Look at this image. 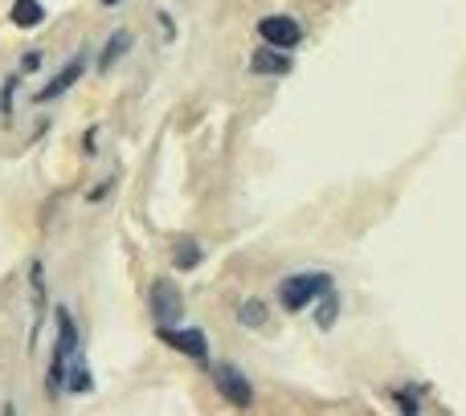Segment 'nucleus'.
I'll list each match as a JSON object with an SVG mask.
<instances>
[{"label": "nucleus", "mask_w": 466, "mask_h": 416, "mask_svg": "<svg viewBox=\"0 0 466 416\" xmlns=\"http://www.w3.org/2000/svg\"><path fill=\"white\" fill-rule=\"evenodd\" d=\"M332 290V274H291V277H283L278 282V302H283L286 310H302V306H311L315 298H323V294Z\"/></svg>", "instance_id": "obj_1"}, {"label": "nucleus", "mask_w": 466, "mask_h": 416, "mask_svg": "<svg viewBox=\"0 0 466 416\" xmlns=\"http://www.w3.org/2000/svg\"><path fill=\"white\" fill-rule=\"evenodd\" d=\"M57 343H54V363H49V392H62L65 367L78 359V326H74L70 310L57 306Z\"/></svg>", "instance_id": "obj_2"}, {"label": "nucleus", "mask_w": 466, "mask_h": 416, "mask_svg": "<svg viewBox=\"0 0 466 416\" xmlns=\"http://www.w3.org/2000/svg\"><path fill=\"white\" fill-rule=\"evenodd\" d=\"M160 339L168 343V347H176L180 355L196 359V363L209 359V339H204L201 326H160Z\"/></svg>", "instance_id": "obj_3"}, {"label": "nucleus", "mask_w": 466, "mask_h": 416, "mask_svg": "<svg viewBox=\"0 0 466 416\" xmlns=\"http://www.w3.org/2000/svg\"><path fill=\"white\" fill-rule=\"evenodd\" d=\"M258 33H262V41L274 49H294L302 41V24L294 21V16H262Z\"/></svg>", "instance_id": "obj_4"}, {"label": "nucleus", "mask_w": 466, "mask_h": 416, "mask_svg": "<svg viewBox=\"0 0 466 416\" xmlns=\"http://www.w3.org/2000/svg\"><path fill=\"white\" fill-rule=\"evenodd\" d=\"M152 314L160 326L180 323V314H184V298H180V290L168 282V277H160V282L152 285Z\"/></svg>", "instance_id": "obj_5"}, {"label": "nucleus", "mask_w": 466, "mask_h": 416, "mask_svg": "<svg viewBox=\"0 0 466 416\" xmlns=\"http://www.w3.org/2000/svg\"><path fill=\"white\" fill-rule=\"evenodd\" d=\"M213 380H217L221 396L233 400L237 408H250V404H253V388H250V380H245V375L237 372L233 363H217V367H213Z\"/></svg>", "instance_id": "obj_6"}, {"label": "nucleus", "mask_w": 466, "mask_h": 416, "mask_svg": "<svg viewBox=\"0 0 466 416\" xmlns=\"http://www.w3.org/2000/svg\"><path fill=\"white\" fill-rule=\"evenodd\" d=\"M250 70L253 73H270V78H283V73L294 70V62H291V53H286V49L266 45V49H258V53L250 57Z\"/></svg>", "instance_id": "obj_7"}, {"label": "nucleus", "mask_w": 466, "mask_h": 416, "mask_svg": "<svg viewBox=\"0 0 466 416\" xmlns=\"http://www.w3.org/2000/svg\"><path fill=\"white\" fill-rule=\"evenodd\" d=\"M82 73H86V57H74V62L70 65H65V70L62 73H57V78L54 82H49V86L45 90H41V94H37V102H54V98H62L65 94V90H70L74 86V82H78L82 78Z\"/></svg>", "instance_id": "obj_8"}, {"label": "nucleus", "mask_w": 466, "mask_h": 416, "mask_svg": "<svg viewBox=\"0 0 466 416\" xmlns=\"http://www.w3.org/2000/svg\"><path fill=\"white\" fill-rule=\"evenodd\" d=\"M8 21H13L16 29H37V24L45 21V8H41V0H16Z\"/></svg>", "instance_id": "obj_9"}, {"label": "nucleus", "mask_w": 466, "mask_h": 416, "mask_svg": "<svg viewBox=\"0 0 466 416\" xmlns=\"http://www.w3.org/2000/svg\"><path fill=\"white\" fill-rule=\"evenodd\" d=\"M131 41H135V37H131L127 29H119V33H114V37L106 41L103 57H98V70H111V65L119 62V57H123V53H127V49H131Z\"/></svg>", "instance_id": "obj_10"}, {"label": "nucleus", "mask_w": 466, "mask_h": 416, "mask_svg": "<svg viewBox=\"0 0 466 416\" xmlns=\"http://www.w3.org/2000/svg\"><path fill=\"white\" fill-rule=\"evenodd\" d=\"M237 318H242V326H262L266 323V302H258V298H245L242 302V310H237Z\"/></svg>", "instance_id": "obj_11"}, {"label": "nucleus", "mask_w": 466, "mask_h": 416, "mask_svg": "<svg viewBox=\"0 0 466 416\" xmlns=\"http://www.w3.org/2000/svg\"><path fill=\"white\" fill-rule=\"evenodd\" d=\"M193 266H201V245L180 241L176 245V269H193Z\"/></svg>", "instance_id": "obj_12"}, {"label": "nucleus", "mask_w": 466, "mask_h": 416, "mask_svg": "<svg viewBox=\"0 0 466 416\" xmlns=\"http://www.w3.org/2000/svg\"><path fill=\"white\" fill-rule=\"evenodd\" d=\"M323 298H327V302H323V306H319V326H332V323H335V294L327 290Z\"/></svg>", "instance_id": "obj_13"}, {"label": "nucleus", "mask_w": 466, "mask_h": 416, "mask_svg": "<svg viewBox=\"0 0 466 416\" xmlns=\"http://www.w3.org/2000/svg\"><path fill=\"white\" fill-rule=\"evenodd\" d=\"M41 62H45V57H41V49H29V53L21 57V73H33V70H41Z\"/></svg>", "instance_id": "obj_14"}, {"label": "nucleus", "mask_w": 466, "mask_h": 416, "mask_svg": "<svg viewBox=\"0 0 466 416\" xmlns=\"http://www.w3.org/2000/svg\"><path fill=\"white\" fill-rule=\"evenodd\" d=\"M103 5H119V0H103Z\"/></svg>", "instance_id": "obj_15"}]
</instances>
